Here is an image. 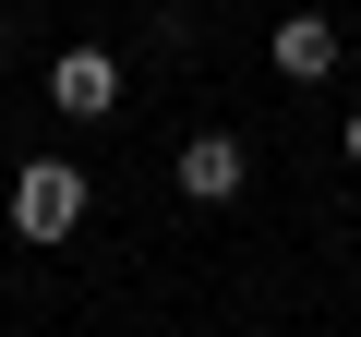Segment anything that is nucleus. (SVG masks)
<instances>
[{
    "mask_svg": "<svg viewBox=\"0 0 361 337\" xmlns=\"http://www.w3.org/2000/svg\"><path fill=\"white\" fill-rule=\"evenodd\" d=\"M85 193H97V181H85L73 157H37L0 205H13V229H25V241H73V229H85Z\"/></svg>",
    "mask_w": 361,
    "mask_h": 337,
    "instance_id": "1",
    "label": "nucleus"
},
{
    "mask_svg": "<svg viewBox=\"0 0 361 337\" xmlns=\"http://www.w3.org/2000/svg\"><path fill=\"white\" fill-rule=\"evenodd\" d=\"M49 109L109 121V109H121V61H109V49H61V61H49Z\"/></svg>",
    "mask_w": 361,
    "mask_h": 337,
    "instance_id": "2",
    "label": "nucleus"
},
{
    "mask_svg": "<svg viewBox=\"0 0 361 337\" xmlns=\"http://www.w3.org/2000/svg\"><path fill=\"white\" fill-rule=\"evenodd\" d=\"M253 181V157H241V133H193V145H180V193H193V205H229Z\"/></svg>",
    "mask_w": 361,
    "mask_h": 337,
    "instance_id": "3",
    "label": "nucleus"
},
{
    "mask_svg": "<svg viewBox=\"0 0 361 337\" xmlns=\"http://www.w3.org/2000/svg\"><path fill=\"white\" fill-rule=\"evenodd\" d=\"M265 61H277L289 85H325V73H337V25H325V13H289V25L265 37Z\"/></svg>",
    "mask_w": 361,
    "mask_h": 337,
    "instance_id": "4",
    "label": "nucleus"
},
{
    "mask_svg": "<svg viewBox=\"0 0 361 337\" xmlns=\"http://www.w3.org/2000/svg\"><path fill=\"white\" fill-rule=\"evenodd\" d=\"M349 168H361V109H349Z\"/></svg>",
    "mask_w": 361,
    "mask_h": 337,
    "instance_id": "5",
    "label": "nucleus"
}]
</instances>
